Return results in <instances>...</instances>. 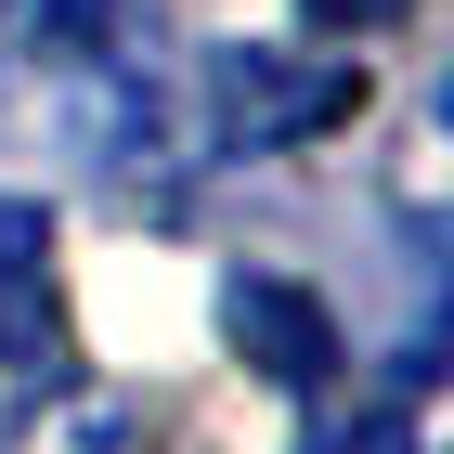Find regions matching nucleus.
<instances>
[{
    "label": "nucleus",
    "instance_id": "obj_1",
    "mask_svg": "<svg viewBox=\"0 0 454 454\" xmlns=\"http://www.w3.org/2000/svg\"><path fill=\"white\" fill-rule=\"evenodd\" d=\"M364 105V78L350 66H312V52H208V130L247 143V156H273V143H325L338 117Z\"/></svg>",
    "mask_w": 454,
    "mask_h": 454
},
{
    "label": "nucleus",
    "instance_id": "obj_2",
    "mask_svg": "<svg viewBox=\"0 0 454 454\" xmlns=\"http://www.w3.org/2000/svg\"><path fill=\"white\" fill-rule=\"evenodd\" d=\"M221 338L247 350V377H273V389H325L338 377V312L299 273H234L221 286Z\"/></svg>",
    "mask_w": 454,
    "mask_h": 454
},
{
    "label": "nucleus",
    "instance_id": "obj_3",
    "mask_svg": "<svg viewBox=\"0 0 454 454\" xmlns=\"http://www.w3.org/2000/svg\"><path fill=\"white\" fill-rule=\"evenodd\" d=\"M39 403H66V299H52V273L0 286V442Z\"/></svg>",
    "mask_w": 454,
    "mask_h": 454
},
{
    "label": "nucleus",
    "instance_id": "obj_4",
    "mask_svg": "<svg viewBox=\"0 0 454 454\" xmlns=\"http://www.w3.org/2000/svg\"><path fill=\"white\" fill-rule=\"evenodd\" d=\"M312 454H416V416L403 403H364V416H325Z\"/></svg>",
    "mask_w": 454,
    "mask_h": 454
},
{
    "label": "nucleus",
    "instance_id": "obj_5",
    "mask_svg": "<svg viewBox=\"0 0 454 454\" xmlns=\"http://www.w3.org/2000/svg\"><path fill=\"white\" fill-rule=\"evenodd\" d=\"M27 273H52V208L39 195H0V286H27Z\"/></svg>",
    "mask_w": 454,
    "mask_h": 454
},
{
    "label": "nucleus",
    "instance_id": "obj_6",
    "mask_svg": "<svg viewBox=\"0 0 454 454\" xmlns=\"http://www.w3.org/2000/svg\"><path fill=\"white\" fill-rule=\"evenodd\" d=\"M299 13H312L325 39H377V27H403L416 0H299Z\"/></svg>",
    "mask_w": 454,
    "mask_h": 454
},
{
    "label": "nucleus",
    "instance_id": "obj_7",
    "mask_svg": "<svg viewBox=\"0 0 454 454\" xmlns=\"http://www.w3.org/2000/svg\"><path fill=\"white\" fill-rule=\"evenodd\" d=\"M91 454H130V428H91Z\"/></svg>",
    "mask_w": 454,
    "mask_h": 454
}]
</instances>
